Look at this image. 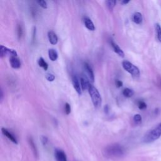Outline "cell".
Instances as JSON below:
<instances>
[{"label": "cell", "instance_id": "1", "mask_svg": "<svg viewBox=\"0 0 161 161\" xmlns=\"http://www.w3.org/2000/svg\"><path fill=\"white\" fill-rule=\"evenodd\" d=\"M125 148L118 143H114L107 146L104 149V153L108 157L119 158L125 154Z\"/></svg>", "mask_w": 161, "mask_h": 161}, {"label": "cell", "instance_id": "2", "mask_svg": "<svg viewBox=\"0 0 161 161\" xmlns=\"http://www.w3.org/2000/svg\"><path fill=\"white\" fill-rule=\"evenodd\" d=\"M161 136V123L153 128L148 131L143 137V142L146 143H152L158 139Z\"/></svg>", "mask_w": 161, "mask_h": 161}, {"label": "cell", "instance_id": "3", "mask_svg": "<svg viewBox=\"0 0 161 161\" xmlns=\"http://www.w3.org/2000/svg\"><path fill=\"white\" fill-rule=\"evenodd\" d=\"M87 90L89 91L90 97L91 98V100L92 101V103L94 107L96 108L100 107L102 103V99L97 89L94 86L91 84Z\"/></svg>", "mask_w": 161, "mask_h": 161}, {"label": "cell", "instance_id": "4", "mask_svg": "<svg viewBox=\"0 0 161 161\" xmlns=\"http://www.w3.org/2000/svg\"><path fill=\"white\" fill-rule=\"evenodd\" d=\"M122 66L126 72L131 74L133 76L138 77L140 75L139 69L130 62L128 60H124L122 62Z\"/></svg>", "mask_w": 161, "mask_h": 161}, {"label": "cell", "instance_id": "5", "mask_svg": "<svg viewBox=\"0 0 161 161\" xmlns=\"http://www.w3.org/2000/svg\"><path fill=\"white\" fill-rule=\"evenodd\" d=\"M6 55H10V57H17V52L16 50L11 48H8L3 45L0 46V57L2 58Z\"/></svg>", "mask_w": 161, "mask_h": 161}, {"label": "cell", "instance_id": "6", "mask_svg": "<svg viewBox=\"0 0 161 161\" xmlns=\"http://www.w3.org/2000/svg\"><path fill=\"white\" fill-rule=\"evenodd\" d=\"M55 157L57 161H67L65 153L61 149L57 148L55 150Z\"/></svg>", "mask_w": 161, "mask_h": 161}, {"label": "cell", "instance_id": "7", "mask_svg": "<svg viewBox=\"0 0 161 161\" xmlns=\"http://www.w3.org/2000/svg\"><path fill=\"white\" fill-rule=\"evenodd\" d=\"M72 82L73 87H74V89L75 90V91L77 92V93L79 95H81V94H82V87H81L80 84L79 82V79L77 78V77L76 75H73L72 76Z\"/></svg>", "mask_w": 161, "mask_h": 161}, {"label": "cell", "instance_id": "8", "mask_svg": "<svg viewBox=\"0 0 161 161\" xmlns=\"http://www.w3.org/2000/svg\"><path fill=\"white\" fill-rule=\"evenodd\" d=\"M1 131L3 134L6 136L10 141H11L13 143L17 144L18 143V141L16 138L13 135V133H11L10 131H9V130H8L7 129L4 128H1Z\"/></svg>", "mask_w": 161, "mask_h": 161}, {"label": "cell", "instance_id": "9", "mask_svg": "<svg viewBox=\"0 0 161 161\" xmlns=\"http://www.w3.org/2000/svg\"><path fill=\"white\" fill-rule=\"evenodd\" d=\"M84 69L87 73V75L89 77V79L92 81L94 82V74L93 72V70L91 68V67L90 66V65L89 64H87V62L84 63Z\"/></svg>", "mask_w": 161, "mask_h": 161}, {"label": "cell", "instance_id": "10", "mask_svg": "<svg viewBox=\"0 0 161 161\" xmlns=\"http://www.w3.org/2000/svg\"><path fill=\"white\" fill-rule=\"evenodd\" d=\"M9 62L11 67L13 69H19L21 67V62L17 57H10Z\"/></svg>", "mask_w": 161, "mask_h": 161}, {"label": "cell", "instance_id": "11", "mask_svg": "<svg viewBox=\"0 0 161 161\" xmlns=\"http://www.w3.org/2000/svg\"><path fill=\"white\" fill-rule=\"evenodd\" d=\"M80 86L82 90L88 89L89 86L91 85L89 81L88 80V79L84 75H82L80 77Z\"/></svg>", "mask_w": 161, "mask_h": 161}, {"label": "cell", "instance_id": "12", "mask_svg": "<svg viewBox=\"0 0 161 161\" xmlns=\"http://www.w3.org/2000/svg\"><path fill=\"white\" fill-rule=\"evenodd\" d=\"M111 47L112 48H113V50L115 53H116L119 57H124L125 56V53L123 52V51L119 48V47L113 42V40H111Z\"/></svg>", "mask_w": 161, "mask_h": 161}, {"label": "cell", "instance_id": "13", "mask_svg": "<svg viewBox=\"0 0 161 161\" xmlns=\"http://www.w3.org/2000/svg\"><path fill=\"white\" fill-rule=\"evenodd\" d=\"M48 38L49 40V42L52 45H55L58 42V37L55 32L53 31H49L48 32Z\"/></svg>", "mask_w": 161, "mask_h": 161}, {"label": "cell", "instance_id": "14", "mask_svg": "<svg viewBox=\"0 0 161 161\" xmlns=\"http://www.w3.org/2000/svg\"><path fill=\"white\" fill-rule=\"evenodd\" d=\"M84 25H85V26L89 30L94 31V29H95V27H94L93 22L92 21V20L90 18H89L87 17H86L84 18Z\"/></svg>", "mask_w": 161, "mask_h": 161}, {"label": "cell", "instance_id": "15", "mask_svg": "<svg viewBox=\"0 0 161 161\" xmlns=\"http://www.w3.org/2000/svg\"><path fill=\"white\" fill-rule=\"evenodd\" d=\"M133 21L136 24H140L142 22V14L140 12H136L133 15Z\"/></svg>", "mask_w": 161, "mask_h": 161}, {"label": "cell", "instance_id": "16", "mask_svg": "<svg viewBox=\"0 0 161 161\" xmlns=\"http://www.w3.org/2000/svg\"><path fill=\"white\" fill-rule=\"evenodd\" d=\"M48 57L52 61H55L58 58V53L55 49L50 48L48 50Z\"/></svg>", "mask_w": 161, "mask_h": 161}, {"label": "cell", "instance_id": "17", "mask_svg": "<svg viewBox=\"0 0 161 161\" xmlns=\"http://www.w3.org/2000/svg\"><path fill=\"white\" fill-rule=\"evenodd\" d=\"M155 30L157 39L161 43V26L159 23H157L155 24Z\"/></svg>", "mask_w": 161, "mask_h": 161}, {"label": "cell", "instance_id": "18", "mask_svg": "<svg viewBox=\"0 0 161 161\" xmlns=\"http://www.w3.org/2000/svg\"><path fill=\"white\" fill-rule=\"evenodd\" d=\"M38 64L40 67H42L45 70H47L48 67V64L45 62V60L42 57H40L38 60Z\"/></svg>", "mask_w": 161, "mask_h": 161}, {"label": "cell", "instance_id": "19", "mask_svg": "<svg viewBox=\"0 0 161 161\" xmlns=\"http://www.w3.org/2000/svg\"><path fill=\"white\" fill-rule=\"evenodd\" d=\"M123 94L126 97H131L134 94V91L130 88H125L123 91Z\"/></svg>", "mask_w": 161, "mask_h": 161}, {"label": "cell", "instance_id": "20", "mask_svg": "<svg viewBox=\"0 0 161 161\" xmlns=\"http://www.w3.org/2000/svg\"><path fill=\"white\" fill-rule=\"evenodd\" d=\"M116 1L114 0H108L106 1V6L110 11H112L113 9V8L116 5Z\"/></svg>", "mask_w": 161, "mask_h": 161}, {"label": "cell", "instance_id": "21", "mask_svg": "<svg viewBox=\"0 0 161 161\" xmlns=\"http://www.w3.org/2000/svg\"><path fill=\"white\" fill-rule=\"evenodd\" d=\"M29 143H30V147L34 153L35 155H37L38 154V152H37V149H36V147L34 143V142L33 140H32L31 138H29Z\"/></svg>", "mask_w": 161, "mask_h": 161}, {"label": "cell", "instance_id": "22", "mask_svg": "<svg viewBox=\"0 0 161 161\" xmlns=\"http://www.w3.org/2000/svg\"><path fill=\"white\" fill-rule=\"evenodd\" d=\"M142 120V116L140 114H136L134 115L133 121L136 124L138 125V124L141 123Z\"/></svg>", "mask_w": 161, "mask_h": 161}, {"label": "cell", "instance_id": "23", "mask_svg": "<svg viewBox=\"0 0 161 161\" xmlns=\"http://www.w3.org/2000/svg\"><path fill=\"white\" fill-rule=\"evenodd\" d=\"M138 107L140 109H145L147 107V104L143 101H140L138 103Z\"/></svg>", "mask_w": 161, "mask_h": 161}, {"label": "cell", "instance_id": "24", "mask_svg": "<svg viewBox=\"0 0 161 161\" xmlns=\"http://www.w3.org/2000/svg\"><path fill=\"white\" fill-rule=\"evenodd\" d=\"M17 34H18V37L19 39H20L23 35V28L21 25H18L17 27Z\"/></svg>", "mask_w": 161, "mask_h": 161}, {"label": "cell", "instance_id": "25", "mask_svg": "<svg viewBox=\"0 0 161 161\" xmlns=\"http://www.w3.org/2000/svg\"><path fill=\"white\" fill-rule=\"evenodd\" d=\"M37 3H38V4H39L42 8H43V9L47 8V3L45 1L40 0V1H38Z\"/></svg>", "mask_w": 161, "mask_h": 161}, {"label": "cell", "instance_id": "26", "mask_svg": "<svg viewBox=\"0 0 161 161\" xmlns=\"http://www.w3.org/2000/svg\"><path fill=\"white\" fill-rule=\"evenodd\" d=\"M45 77H46L47 80H48V81H50V82H52V81H53L54 79H55V76H54V75L52 74H50V73L47 74L45 75Z\"/></svg>", "mask_w": 161, "mask_h": 161}, {"label": "cell", "instance_id": "27", "mask_svg": "<svg viewBox=\"0 0 161 161\" xmlns=\"http://www.w3.org/2000/svg\"><path fill=\"white\" fill-rule=\"evenodd\" d=\"M71 111L70 106L68 103H66L65 104V113L66 114H69Z\"/></svg>", "mask_w": 161, "mask_h": 161}, {"label": "cell", "instance_id": "28", "mask_svg": "<svg viewBox=\"0 0 161 161\" xmlns=\"http://www.w3.org/2000/svg\"><path fill=\"white\" fill-rule=\"evenodd\" d=\"M40 140H41V142H42V144H43V145H47V142H48V138H47V136L42 135V136H41Z\"/></svg>", "mask_w": 161, "mask_h": 161}, {"label": "cell", "instance_id": "29", "mask_svg": "<svg viewBox=\"0 0 161 161\" xmlns=\"http://www.w3.org/2000/svg\"><path fill=\"white\" fill-rule=\"evenodd\" d=\"M115 84L117 87H121L123 86V82L119 80H116Z\"/></svg>", "mask_w": 161, "mask_h": 161}, {"label": "cell", "instance_id": "30", "mask_svg": "<svg viewBox=\"0 0 161 161\" xmlns=\"http://www.w3.org/2000/svg\"><path fill=\"white\" fill-rule=\"evenodd\" d=\"M35 35H36V27H33V32H32V42H33L35 39Z\"/></svg>", "mask_w": 161, "mask_h": 161}, {"label": "cell", "instance_id": "31", "mask_svg": "<svg viewBox=\"0 0 161 161\" xmlns=\"http://www.w3.org/2000/svg\"><path fill=\"white\" fill-rule=\"evenodd\" d=\"M109 106H108V105H106L104 107V112L106 113H108V112H109Z\"/></svg>", "mask_w": 161, "mask_h": 161}, {"label": "cell", "instance_id": "32", "mask_svg": "<svg viewBox=\"0 0 161 161\" xmlns=\"http://www.w3.org/2000/svg\"><path fill=\"white\" fill-rule=\"evenodd\" d=\"M129 2H130V1H128V0H123V1H121V3L122 4H128Z\"/></svg>", "mask_w": 161, "mask_h": 161}, {"label": "cell", "instance_id": "33", "mask_svg": "<svg viewBox=\"0 0 161 161\" xmlns=\"http://www.w3.org/2000/svg\"><path fill=\"white\" fill-rule=\"evenodd\" d=\"M1 95H0V100H1V101H2V100H3V90L2 89H1Z\"/></svg>", "mask_w": 161, "mask_h": 161}, {"label": "cell", "instance_id": "34", "mask_svg": "<svg viewBox=\"0 0 161 161\" xmlns=\"http://www.w3.org/2000/svg\"><path fill=\"white\" fill-rule=\"evenodd\" d=\"M158 111H159V109H158V108H156V109L154 110V113H155L156 114H158Z\"/></svg>", "mask_w": 161, "mask_h": 161}, {"label": "cell", "instance_id": "35", "mask_svg": "<svg viewBox=\"0 0 161 161\" xmlns=\"http://www.w3.org/2000/svg\"><path fill=\"white\" fill-rule=\"evenodd\" d=\"M160 86H161V82H160Z\"/></svg>", "mask_w": 161, "mask_h": 161}]
</instances>
